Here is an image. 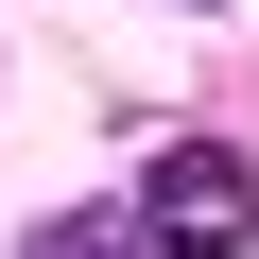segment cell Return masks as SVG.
I'll return each instance as SVG.
<instances>
[{"instance_id": "1", "label": "cell", "mask_w": 259, "mask_h": 259, "mask_svg": "<svg viewBox=\"0 0 259 259\" xmlns=\"http://www.w3.org/2000/svg\"><path fill=\"white\" fill-rule=\"evenodd\" d=\"M121 225H139V259H242V242H259V173H242L225 139H173Z\"/></svg>"}, {"instance_id": "2", "label": "cell", "mask_w": 259, "mask_h": 259, "mask_svg": "<svg viewBox=\"0 0 259 259\" xmlns=\"http://www.w3.org/2000/svg\"><path fill=\"white\" fill-rule=\"evenodd\" d=\"M35 259H139V225H121V207H87V225H52Z\"/></svg>"}]
</instances>
